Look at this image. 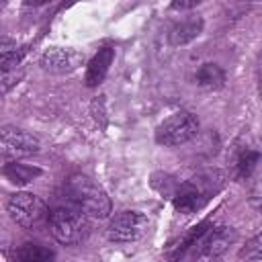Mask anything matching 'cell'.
Instances as JSON below:
<instances>
[{"label": "cell", "instance_id": "obj_1", "mask_svg": "<svg viewBox=\"0 0 262 262\" xmlns=\"http://www.w3.org/2000/svg\"><path fill=\"white\" fill-rule=\"evenodd\" d=\"M66 190L70 194V201L80 211H84L88 217L106 219L111 215V199H108V194L90 176H86V174H72L68 178Z\"/></svg>", "mask_w": 262, "mask_h": 262}, {"label": "cell", "instance_id": "obj_2", "mask_svg": "<svg viewBox=\"0 0 262 262\" xmlns=\"http://www.w3.org/2000/svg\"><path fill=\"white\" fill-rule=\"evenodd\" d=\"M86 213L80 211L74 203L72 207L68 205H59L55 209L49 211V229L51 235L63 244V246H74L80 244L86 235H88V221H86Z\"/></svg>", "mask_w": 262, "mask_h": 262}, {"label": "cell", "instance_id": "obj_3", "mask_svg": "<svg viewBox=\"0 0 262 262\" xmlns=\"http://www.w3.org/2000/svg\"><path fill=\"white\" fill-rule=\"evenodd\" d=\"M219 186H221V174H217V172L199 174L180 186V190L174 199V205L182 213H192V211L201 209Z\"/></svg>", "mask_w": 262, "mask_h": 262}, {"label": "cell", "instance_id": "obj_4", "mask_svg": "<svg viewBox=\"0 0 262 262\" xmlns=\"http://www.w3.org/2000/svg\"><path fill=\"white\" fill-rule=\"evenodd\" d=\"M8 215L16 225L35 229L49 219V209L45 201L33 192H14L8 201Z\"/></svg>", "mask_w": 262, "mask_h": 262}, {"label": "cell", "instance_id": "obj_5", "mask_svg": "<svg viewBox=\"0 0 262 262\" xmlns=\"http://www.w3.org/2000/svg\"><path fill=\"white\" fill-rule=\"evenodd\" d=\"M199 133V119L188 111H178L164 119L156 129V141L162 145H182Z\"/></svg>", "mask_w": 262, "mask_h": 262}, {"label": "cell", "instance_id": "obj_6", "mask_svg": "<svg viewBox=\"0 0 262 262\" xmlns=\"http://www.w3.org/2000/svg\"><path fill=\"white\" fill-rule=\"evenodd\" d=\"M149 229V219L139 211H121L115 215L106 227L108 242L115 244H131L141 239Z\"/></svg>", "mask_w": 262, "mask_h": 262}, {"label": "cell", "instance_id": "obj_7", "mask_svg": "<svg viewBox=\"0 0 262 262\" xmlns=\"http://www.w3.org/2000/svg\"><path fill=\"white\" fill-rule=\"evenodd\" d=\"M39 151V139L23 129L4 127L2 129V156L10 160L27 158Z\"/></svg>", "mask_w": 262, "mask_h": 262}, {"label": "cell", "instance_id": "obj_8", "mask_svg": "<svg viewBox=\"0 0 262 262\" xmlns=\"http://www.w3.org/2000/svg\"><path fill=\"white\" fill-rule=\"evenodd\" d=\"M237 239V233L233 227H227V225H217V227H211L199 235V239L194 242V246H201L199 250V256L203 258H215V256H221L233 242Z\"/></svg>", "mask_w": 262, "mask_h": 262}, {"label": "cell", "instance_id": "obj_9", "mask_svg": "<svg viewBox=\"0 0 262 262\" xmlns=\"http://www.w3.org/2000/svg\"><path fill=\"white\" fill-rule=\"evenodd\" d=\"M82 61H84V55L72 47H49L39 59L41 68L53 74L72 72L78 66H82Z\"/></svg>", "mask_w": 262, "mask_h": 262}, {"label": "cell", "instance_id": "obj_10", "mask_svg": "<svg viewBox=\"0 0 262 262\" xmlns=\"http://www.w3.org/2000/svg\"><path fill=\"white\" fill-rule=\"evenodd\" d=\"M260 162V151L254 147V145H235L233 154H231V174L233 178L237 180H244V178H250L252 172L256 170Z\"/></svg>", "mask_w": 262, "mask_h": 262}, {"label": "cell", "instance_id": "obj_11", "mask_svg": "<svg viewBox=\"0 0 262 262\" xmlns=\"http://www.w3.org/2000/svg\"><path fill=\"white\" fill-rule=\"evenodd\" d=\"M201 31H203V18L190 14V16H186V18H182V20H178L170 27L168 41H170V45H176V47L186 45L192 39H196L201 35Z\"/></svg>", "mask_w": 262, "mask_h": 262}, {"label": "cell", "instance_id": "obj_12", "mask_svg": "<svg viewBox=\"0 0 262 262\" xmlns=\"http://www.w3.org/2000/svg\"><path fill=\"white\" fill-rule=\"evenodd\" d=\"M113 57H115V49L113 47L98 49V53L88 61V68H86V86H98L106 78L108 68L113 63Z\"/></svg>", "mask_w": 262, "mask_h": 262}, {"label": "cell", "instance_id": "obj_13", "mask_svg": "<svg viewBox=\"0 0 262 262\" xmlns=\"http://www.w3.org/2000/svg\"><path fill=\"white\" fill-rule=\"evenodd\" d=\"M194 80H196L199 86H203L207 90H217V88H221L225 84V72L217 63H203L196 70Z\"/></svg>", "mask_w": 262, "mask_h": 262}, {"label": "cell", "instance_id": "obj_14", "mask_svg": "<svg viewBox=\"0 0 262 262\" xmlns=\"http://www.w3.org/2000/svg\"><path fill=\"white\" fill-rule=\"evenodd\" d=\"M4 174H6V178H8L10 182H14V184H27V182H31L35 176H39L41 170L14 162V164H6V166H4Z\"/></svg>", "mask_w": 262, "mask_h": 262}, {"label": "cell", "instance_id": "obj_15", "mask_svg": "<svg viewBox=\"0 0 262 262\" xmlns=\"http://www.w3.org/2000/svg\"><path fill=\"white\" fill-rule=\"evenodd\" d=\"M14 258L23 260V262H41V260L53 258V252L43 246H37V244H25L14 252Z\"/></svg>", "mask_w": 262, "mask_h": 262}, {"label": "cell", "instance_id": "obj_16", "mask_svg": "<svg viewBox=\"0 0 262 262\" xmlns=\"http://www.w3.org/2000/svg\"><path fill=\"white\" fill-rule=\"evenodd\" d=\"M2 72H12L16 70V66L20 63L23 55H25V49L16 47V43H10V41H2Z\"/></svg>", "mask_w": 262, "mask_h": 262}, {"label": "cell", "instance_id": "obj_17", "mask_svg": "<svg viewBox=\"0 0 262 262\" xmlns=\"http://www.w3.org/2000/svg\"><path fill=\"white\" fill-rule=\"evenodd\" d=\"M239 258L246 260H262V231L256 233L246 242V246L239 250Z\"/></svg>", "mask_w": 262, "mask_h": 262}, {"label": "cell", "instance_id": "obj_18", "mask_svg": "<svg viewBox=\"0 0 262 262\" xmlns=\"http://www.w3.org/2000/svg\"><path fill=\"white\" fill-rule=\"evenodd\" d=\"M248 203H250V207H252L254 211H258V213L262 215V180H256L254 186L250 188V192H248Z\"/></svg>", "mask_w": 262, "mask_h": 262}, {"label": "cell", "instance_id": "obj_19", "mask_svg": "<svg viewBox=\"0 0 262 262\" xmlns=\"http://www.w3.org/2000/svg\"><path fill=\"white\" fill-rule=\"evenodd\" d=\"M256 80H258V92L262 98V51L258 55V63H256Z\"/></svg>", "mask_w": 262, "mask_h": 262}, {"label": "cell", "instance_id": "obj_20", "mask_svg": "<svg viewBox=\"0 0 262 262\" xmlns=\"http://www.w3.org/2000/svg\"><path fill=\"white\" fill-rule=\"evenodd\" d=\"M199 0H174L172 2V6L174 8H190V6H194Z\"/></svg>", "mask_w": 262, "mask_h": 262}]
</instances>
